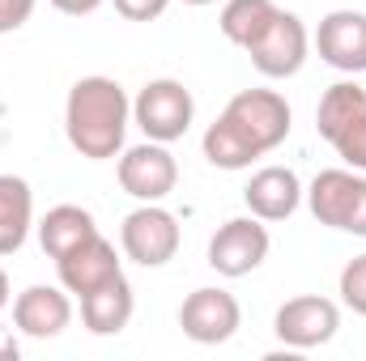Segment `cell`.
Masks as SVG:
<instances>
[{"label": "cell", "instance_id": "6da1fadb", "mask_svg": "<svg viewBox=\"0 0 366 361\" xmlns=\"http://www.w3.org/2000/svg\"><path fill=\"white\" fill-rule=\"evenodd\" d=\"M290 128H294L290 102L277 90H239L226 102V111L209 123L200 149L217 171H247L256 158L273 153L290 136Z\"/></svg>", "mask_w": 366, "mask_h": 361}, {"label": "cell", "instance_id": "7a4b0ae2", "mask_svg": "<svg viewBox=\"0 0 366 361\" xmlns=\"http://www.w3.org/2000/svg\"><path fill=\"white\" fill-rule=\"evenodd\" d=\"M132 123V98L115 77H81L64 102V136L86 162H111L124 153Z\"/></svg>", "mask_w": 366, "mask_h": 361}, {"label": "cell", "instance_id": "3957f363", "mask_svg": "<svg viewBox=\"0 0 366 361\" xmlns=\"http://www.w3.org/2000/svg\"><path fill=\"white\" fill-rule=\"evenodd\" d=\"M307 208L320 225L366 238V175L362 171H320L307 187Z\"/></svg>", "mask_w": 366, "mask_h": 361}, {"label": "cell", "instance_id": "277c9868", "mask_svg": "<svg viewBox=\"0 0 366 361\" xmlns=\"http://www.w3.org/2000/svg\"><path fill=\"white\" fill-rule=\"evenodd\" d=\"M192 119H196V98L175 77H154L132 98V123L145 132V141L175 145L187 136Z\"/></svg>", "mask_w": 366, "mask_h": 361}, {"label": "cell", "instance_id": "5b68a950", "mask_svg": "<svg viewBox=\"0 0 366 361\" xmlns=\"http://www.w3.org/2000/svg\"><path fill=\"white\" fill-rule=\"evenodd\" d=\"M179 221L162 204H141L119 225V251L141 268H167L179 255Z\"/></svg>", "mask_w": 366, "mask_h": 361}, {"label": "cell", "instance_id": "8992f818", "mask_svg": "<svg viewBox=\"0 0 366 361\" xmlns=\"http://www.w3.org/2000/svg\"><path fill=\"white\" fill-rule=\"evenodd\" d=\"M269 221L260 217H230L217 225V234L209 238V268L226 280H239V276H252L269 260Z\"/></svg>", "mask_w": 366, "mask_h": 361}, {"label": "cell", "instance_id": "52a82bcc", "mask_svg": "<svg viewBox=\"0 0 366 361\" xmlns=\"http://www.w3.org/2000/svg\"><path fill=\"white\" fill-rule=\"evenodd\" d=\"M307 56H311V34H307L302 17L290 9H277V17L264 26V34L247 47L252 68L269 81H285V77L302 73Z\"/></svg>", "mask_w": 366, "mask_h": 361}, {"label": "cell", "instance_id": "ba28073f", "mask_svg": "<svg viewBox=\"0 0 366 361\" xmlns=\"http://www.w3.org/2000/svg\"><path fill=\"white\" fill-rule=\"evenodd\" d=\"M115 179L137 204H162L179 187V162L162 141H145L119 153Z\"/></svg>", "mask_w": 366, "mask_h": 361}, {"label": "cell", "instance_id": "9c48e42d", "mask_svg": "<svg viewBox=\"0 0 366 361\" xmlns=\"http://www.w3.org/2000/svg\"><path fill=\"white\" fill-rule=\"evenodd\" d=\"M337 327H341V306L332 298H320V293L290 298V302L277 306V315H273L277 340L290 353H307V349L328 345L337 336Z\"/></svg>", "mask_w": 366, "mask_h": 361}, {"label": "cell", "instance_id": "30bf717a", "mask_svg": "<svg viewBox=\"0 0 366 361\" xmlns=\"http://www.w3.org/2000/svg\"><path fill=\"white\" fill-rule=\"evenodd\" d=\"M179 327L192 345H226L243 327V306L234 293H226L217 285L192 289L179 306Z\"/></svg>", "mask_w": 366, "mask_h": 361}, {"label": "cell", "instance_id": "8fae6325", "mask_svg": "<svg viewBox=\"0 0 366 361\" xmlns=\"http://www.w3.org/2000/svg\"><path fill=\"white\" fill-rule=\"evenodd\" d=\"M315 51L328 68L345 73V77H358L366 73V13L358 9H332L320 30H315Z\"/></svg>", "mask_w": 366, "mask_h": 361}, {"label": "cell", "instance_id": "7c38bea8", "mask_svg": "<svg viewBox=\"0 0 366 361\" xmlns=\"http://www.w3.org/2000/svg\"><path fill=\"white\" fill-rule=\"evenodd\" d=\"M73 323V298L60 285H30L13 298V327L30 340H56Z\"/></svg>", "mask_w": 366, "mask_h": 361}, {"label": "cell", "instance_id": "4fadbf2b", "mask_svg": "<svg viewBox=\"0 0 366 361\" xmlns=\"http://www.w3.org/2000/svg\"><path fill=\"white\" fill-rule=\"evenodd\" d=\"M56 272H60V285H64L73 298H86L98 285L124 276V260H119V251H115L111 238L94 234L81 247H73L69 255H60V260H56Z\"/></svg>", "mask_w": 366, "mask_h": 361}, {"label": "cell", "instance_id": "5bb4252c", "mask_svg": "<svg viewBox=\"0 0 366 361\" xmlns=\"http://www.w3.org/2000/svg\"><path fill=\"white\" fill-rule=\"evenodd\" d=\"M302 195H307V187H302V179L290 166H264V171H256L247 179V187H243L247 213L260 217V221H269V225L294 217L298 204H302Z\"/></svg>", "mask_w": 366, "mask_h": 361}, {"label": "cell", "instance_id": "9a60e30c", "mask_svg": "<svg viewBox=\"0 0 366 361\" xmlns=\"http://www.w3.org/2000/svg\"><path fill=\"white\" fill-rule=\"evenodd\" d=\"M77 302H81V323H86L90 336H119L132 323V310H137L128 276H115V280L98 285L94 293L77 298Z\"/></svg>", "mask_w": 366, "mask_h": 361}, {"label": "cell", "instance_id": "2e32d148", "mask_svg": "<svg viewBox=\"0 0 366 361\" xmlns=\"http://www.w3.org/2000/svg\"><path fill=\"white\" fill-rule=\"evenodd\" d=\"M34 230V191L21 175H0V255H17Z\"/></svg>", "mask_w": 366, "mask_h": 361}, {"label": "cell", "instance_id": "e0dca14e", "mask_svg": "<svg viewBox=\"0 0 366 361\" xmlns=\"http://www.w3.org/2000/svg\"><path fill=\"white\" fill-rule=\"evenodd\" d=\"M94 234H98V221H94L90 208H81V204H56L39 221V247L47 251V260L69 255L73 247H81Z\"/></svg>", "mask_w": 366, "mask_h": 361}, {"label": "cell", "instance_id": "ac0fdd59", "mask_svg": "<svg viewBox=\"0 0 366 361\" xmlns=\"http://www.w3.org/2000/svg\"><path fill=\"white\" fill-rule=\"evenodd\" d=\"M277 0H226L222 4V17H217V30L226 34V43H234V47H252L260 34H264V26L277 17Z\"/></svg>", "mask_w": 366, "mask_h": 361}, {"label": "cell", "instance_id": "d6986e66", "mask_svg": "<svg viewBox=\"0 0 366 361\" xmlns=\"http://www.w3.org/2000/svg\"><path fill=\"white\" fill-rule=\"evenodd\" d=\"M366 106V90L350 77V81H337V86H328L324 98H320V106H315V132L324 136V141H332L358 111Z\"/></svg>", "mask_w": 366, "mask_h": 361}, {"label": "cell", "instance_id": "ffe728a7", "mask_svg": "<svg viewBox=\"0 0 366 361\" xmlns=\"http://www.w3.org/2000/svg\"><path fill=\"white\" fill-rule=\"evenodd\" d=\"M328 145L337 149V158H341L350 171H362L366 175V106L332 136V141H328Z\"/></svg>", "mask_w": 366, "mask_h": 361}, {"label": "cell", "instance_id": "44dd1931", "mask_svg": "<svg viewBox=\"0 0 366 361\" xmlns=\"http://www.w3.org/2000/svg\"><path fill=\"white\" fill-rule=\"evenodd\" d=\"M337 293H341V302H345L354 315H362L366 319V255H354V260L341 268Z\"/></svg>", "mask_w": 366, "mask_h": 361}, {"label": "cell", "instance_id": "7402d4cb", "mask_svg": "<svg viewBox=\"0 0 366 361\" xmlns=\"http://www.w3.org/2000/svg\"><path fill=\"white\" fill-rule=\"evenodd\" d=\"M171 9V0H115V13L124 21H158Z\"/></svg>", "mask_w": 366, "mask_h": 361}, {"label": "cell", "instance_id": "603a6c76", "mask_svg": "<svg viewBox=\"0 0 366 361\" xmlns=\"http://www.w3.org/2000/svg\"><path fill=\"white\" fill-rule=\"evenodd\" d=\"M34 4H39V0H0V34L21 30V26L34 17Z\"/></svg>", "mask_w": 366, "mask_h": 361}, {"label": "cell", "instance_id": "cb8c5ba5", "mask_svg": "<svg viewBox=\"0 0 366 361\" xmlns=\"http://www.w3.org/2000/svg\"><path fill=\"white\" fill-rule=\"evenodd\" d=\"M51 9H60L69 17H90L94 9H102V0H51Z\"/></svg>", "mask_w": 366, "mask_h": 361}, {"label": "cell", "instance_id": "d4e9b609", "mask_svg": "<svg viewBox=\"0 0 366 361\" xmlns=\"http://www.w3.org/2000/svg\"><path fill=\"white\" fill-rule=\"evenodd\" d=\"M17 353H21V349H17L13 332H4V327H0V361H17Z\"/></svg>", "mask_w": 366, "mask_h": 361}, {"label": "cell", "instance_id": "484cf974", "mask_svg": "<svg viewBox=\"0 0 366 361\" xmlns=\"http://www.w3.org/2000/svg\"><path fill=\"white\" fill-rule=\"evenodd\" d=\"M9 302H13V289H9V272L0 268V310H4Z\"/></svg>", "mask_w": 366, "mask_h": 361}, {"label": "cell", "instance_id": "4316f807", "mask_svg": "<svg viewBox=\"0 0 366 361\" xmlns=\"http://www.w3.org/2000/svg\"><path fill=\"white\" fill-rule=\"evenodd\" d=\"M183 4H196V9H200V4H213V0H183Z\"/></svg>", "mask_w": 366, "mask_h": 361}]
</instances>
